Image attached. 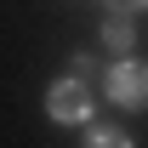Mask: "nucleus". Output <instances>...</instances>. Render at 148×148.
Instances as JSON below:
<instances>
[{"label": "nucleus", "instance_id": "obj_5", "mask_svg": "<svg viewBox=\"0 0 148 148\" xmlns=\"http://www.w3.org/2000/svg\"><path fill=\"white\" fill-rule=\"evenodd\" d=\"M114 12H137V6H148V0H108Z\"/></svg>", "mask_w": 148, "mask_h": 148}, {"label": "nucleus", "instance_id": "obj_4", "mask_svg": "<svg viewBox=\"0 0 148 148\" xmlns=\"http://www.w3.org/2000/svg\"><path fill=\"white\" fill-rule=\"evenodd\" d=\"M86 148H131V137H125V131H108V125H103V131H91V137H86Z\"/></svg>", "mask_w": 148, "mask_h": 148}, {"label": "nucleus", "instance_id": "obj_3", "mask_svg": "<svg viewBox=\"0 0 148 148\" xmlns=\"http://www.w3.org/2000/svg\"><path fill=\"white\" fill-rule=\"evenodd\" d=\"M103 40H108V51H120V57H125V51H131V46H137V29H131V23H125V17H114V23H108V29H103Z\"/></svg>", "mask_w": 148, "mask_h": 148}, {"label": "nucleus", "instance_id": "obj_1", "mask_svg": "<svg viewBox=\"0 0 148 148\" xmlns=\"http://www.w3.org/2000/svg\"><path fill=\"white\" fill-rule=\"evenodd\" d=\"M108 97L120 108H148V63H114Z\"/></svg>", "mask_w": 148, "mask_h": 148}, {"label": "nucleus", "instance_id": "obj_2", "mask_svg": "<svg viewBox=\"0 0 148 148\" xmlns=\"http://www.w3.org/2000/svg\"><path fill=\"white\" fill-rule=\"evenodd\" d=\"M46 108H51V120H63V125L91 120V91H86V80H63V86H51Z\"/></svg>", "mask_w": 148, "mask_h": 148}]
</instances>
